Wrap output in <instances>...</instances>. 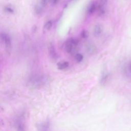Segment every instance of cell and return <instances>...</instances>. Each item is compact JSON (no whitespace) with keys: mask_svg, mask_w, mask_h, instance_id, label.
Segmentation results:
<instances>
[{"mask_svg":"<svg viewBox=\"0 0 131 131\" xmlns=\"http://www.w3.org/2000/svg\"><path fill=\"white\" fill-rule=\"evenodd\" d=\"M102 31H103L102 26L100 24H97L95 26L94 28V30H93L94 35L96 37L99 36L102 33Z\"/></svg>","mask_w":131,"mask_h":131,"instance_id":"ba28073f","label":"cell"},{"mask_svg":"<svg viewBox=\"0 0 131 131\" xmlns=\"http://www.w3.org/2000/svg\"><path fill=\"white\" fill-rule=\"evenodd\" d=\"M6 10H7V11L9 12H11V13L13 12V10H12V9H11L10 8H7V9H6Z\"/></svg>","mask_w":131,"mask_h":131,"instance_id":"ac0fdd59","label":"cell"},{"mask_svg":"<svg viewBox=\"0 0 131 131\" xmlns=\"http://www.w3.org/2000/svg\"><path fill=\"white\" fill-rule=\"evenodd\" d=\"M49 82V77L44 74H37L31 76L28 81V85L35 89H40L44 86Z\"/></svg>","mask_w":131,"mask_h":131,"instance_id":"6da1fadb","label":"cell"},{"mask_svg":"<svg viewBox=\"0 0 131 131\" xmlns=\"http://www.w3.org/2000/svg\"><path fill=\"white\" fill-rule=\"evenodd\" d=\"M1 39L5 45V47L7 53H9L11 51V47H12L11 39L10 36L6 33H5V32L2 33Z\"/></svg>","mask_w":131,"mask_h":131,"instance_id":"3957f363","label":"cell"},{"mask_svg":"<svg viewBox=\"0 0 131 131\" xmlns=\"http://www.w3.org/2000/svg\"><path fill=\"white\" fill-rule=\"evenodd\" d=\"M79 41L76 38H70L67 40L65 43L64 49L68 53H72L75 50L76 47L78 45Z\"/></svg>","mask_w":131,"mask_h":131,"instance_id":"7a4b0ae2","label":"cell"},{"mask_svg":"<svg viewBox=\"0 0 131 131\" xmlns=\"http://www.w3.org/2000/svg\"><path fill=\"white\" fill-rule=\"evenodd\" d=\"M50 125L48 122H41L37 125V127H38L39 130H46L49 129Z\"/></svg>","mask_w":131,"mask_h":131,"instance_id":"7c38bea8","label":"cell"},{"mask_svg":"<svg viewBox=\"0 0 131 131\" xmlns=\"http://www.w3.org/2000/svg\"><path fill=\"white\" fill-rule=\"evenodd\" d=\"M80 35L82 38H86L89 36V32L86 30H83L81 32Z\"/></svg>","mask_w":131,"mask_h":131,"instance_id":"2e32d148","label":"cell"},{"mask_svg":"<svg viewBox=\"0 0 131 131\" xmlns=\"http://www.w3.org/2000/svg\"><path fill=\"white\" fill-rule=\"evenodd\" d=\"M52 25H53V23L51 20H49V21H47L46 23V24L44 25L43 30L45 31H49L51 29V28H52Z\"/></svg>","mask_w":131,"mask_h":131,"instance_id":"5bb4252c","label":"cell"},{"mask_svg":"<svg viewBox=\"0 0 131 131\" xmlns=\"http://www.w3.org/2000/svg\"><path fill=\"white\" fill-rule=\"evenodd\" d=\"M108 77H109L108 73L106 72H103L100 78V83L102 85L105 84V83L107 82Z\"/></svg>","mask_w":131,"mask_h":131,"instance_id":"8fae6325","label":"cell"},{"mask_svg":"<svg viewBox=\"0 0 131 131\" xmlns=\"http://www.w3.org/2000/svg\"><path fill=\"white\" fill-rule=\"evenodd\" d=\"M86 50L90 54H94L97 52L96 47L92 43H88L86 46Z\"/></svg>","mask_w":131,"mask_h":131,"instance_id":"52a82bcc","label":"cell"},{"mask_svg":"<svg viewBox=\"0 0 131 131\" xmlns=\"http://www.w3.org/2000/svg\"><path fill=\"white\" fill-rule=\"evenodd\" d=\"M49 0H40L39 3L35 7V12L36 14L39 15L42 13L44 8L47 6Z\"/></svg>","mask_w":131,"mask_h":131,"instance_id":"277c9868","label":"cell"},{"mask_svg":"<svg viewBox=\"0 0 131 131\" xmlns=\"http://www.w3.org/2000/svg\"><path fill=\"white\" fill-rule=\"evenodd\" d=\"M97 4L94 2H92L88 8V13L89 14H92L96 11V10H97Z\"/></svg>","mask_w":131,"mask_h":131,"instance_id":"30bf717a","label":"cell"},{"mask_svg":"<svg viewBox=\"0 0 131 131\" xmlns=\"http://www.w3.org/2000/svg\"><path fill=\"white\" fill-rule=\"evenodd\" d=\"M69 66V63L67 61L60 62L57 64V68L59 70H64Z\"/></svg>","mask_w":131,"mask_h":131,"instance_id":"4fadbf2b","label":"cell"},{"mask_svg":"<svg viewBox=\"0 0 131 131\" xmlns=\"http://www.w3.org/2000/svg\"><path fill=\"white\" fill-rule=\"evenodd\" d=\"M48 50L50 56L51 58H52L54 60H55L58 58V55L55 50V47L52 43H50L48 47Z\"/></svg>","mask_w":131,"mask_h":131,"instance_id":"8992f818","label":"cell"},{"mask_svg":"<svg viewBox=\"0 0 131 131\" xmlns=\"http://www.w3.org/2000/svg\"><path fill=\"white\" fill-rule=\"evenodd\" d=\"M75 59L77 62H80L81 61H82L83 59V55L80 54V53H77L75 54Z\"/></svg>","mask_w":131,"mask_h":131,"instance_id":"9a60e30c","label":"cell"},{"mask_svg":"<svg viewBox=\"0 0 131 131\" xmlns=\"http://www.w3.org/2000/svg\"><path fill=\"white\" fill-rule=\"evenodd\" d=\"M123 70L125 76L131 79V62H129L125 65Z\"/></svg>","mask_w":131,"mask_h":131,"instance_id":"9c48e42d","label":"cell"},{"mask_svg":"<svg viewBox=\"0 0 131 131\" xmlns=\"http://www.w3.org/2000/svg\"><path fill=\"white\" fill-rule=\"evenodd\" d=\"M59 1L60 0H52V4H53V5H56L59 2Z\"/></svg>","mask_w":131,"mask_h":131,"instance_id":"e0dca14e","label":"cell"},{"mask_svg":"<svg viewBox=\"0 0 131 131\" xmlns=\"http://www.w3.org/2000/svg\"><path fill=\"white\" fill-rule=\"evenodd\" d=\"M107 3V0H99L97 5L98 12L99 15H103L105 13V7Z\"/></svg>","mask_w":131,"mask_h":131,"instance_id":"5b68a950","label":"cell"}]
</instances>
